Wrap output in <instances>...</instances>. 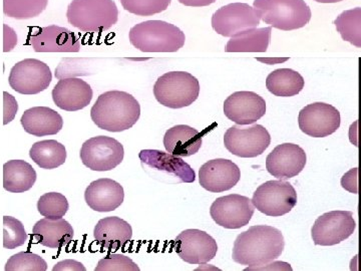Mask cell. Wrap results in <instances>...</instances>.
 Here are the masks:
<instances>
[{
  "mask_svg": "<svg viewBox=\"0 0 361 271\" xmlns=\"http://www.w3.org/2000/svg\"><path fill=\"white\" fill-rule=\"evenodd\" d=\"M283 234L269 225L252 226L237 236L232 258L241 265L262 266L281 256L284 251Z\"/></svg>",
  "mask_w": 361,
  "mask_h": 271,
  "instance_id": "obj_1",
  "label": "cell"
},
{
  "mask_svg": "<svg viewBox=\"0 0 361 271\" xmlns=\"http://www.w3.org/2000/svg\"><path fill=\"white\" fill-rule=\"evenodd\" d=\"M141 116L139 102L129 92L110 90L97 97L90 110V118L99 129L123 132L134 127Z\"/></svg>",
  "mask_w": 361,
  "mask_h": 271,
  "instance_id": "obj_2",
  "label": "cell"
},
{
  "mask_svg": "<svg viewBox=\"0 0 361 271\" xmlns=\"http://www.w3.org/2000/svg\"><path fill=\"white\" fill-rule=\"evenodd\" d=\"M130 42L142 52H177L186 42L177 26L163 20H147L130 28Z\"/></svg>",
  "mask_w": 361,
  "mask_h": 271,
  "instance_id": "obj_3",
  "label": "cell"
},
{
  "mask_svg": "<svg viewBox=\"0 0 361 271\" xmlns=\"http://www.w3.org/2000/svg\"><path fill=\"white\" fill-rule=\"evenodd\" d=\"M66 18L82 32H104L118 23V9L114 0H73Z\"/></svg>",
  "mask_w": 361,
  "mask_h": 271,
  "instance_id": "obj_4",
  "label": "cell"
},
{
  "mask_svg": "<svg viewBox=\"0 0 361 271\" xmlns=\"http://www.w3.org/2000/svg\"><path fill=\"white\" fill-rule=\"evenodd\" d=\"M253 6L265 23L284 32L304 28L312 16L304 0H254Z\"/></svg>",
  "mask_w": 361,
  "mask_h": 271,
  "instance_id": "obj_5",
  "label": "cell"
},
{
  "mask_svg": "<svg viewBox=\"0 0 361 271\" xmlns=\"http://www.w3.org/2000/svg\"><path fill=\"white\" fill-rule=\"evenodd\" d=\"M154 95L164 107L182 109L197 101L200 95V84L190 73L170 71L157 80Z\"/></svg>",
  "mask_w": 361,
  "mask_h": 271,
  "instance_id": "obj_6",
  "label": "cell"
},
{
  "mask_svg": "<svg viewBox=\"0 0 361 271\" xmlns=\"http://www.w3.org/2000/svg\"><path fill=\"white\" fill-rule=\"evenodd\" d=\"M251 201L261 213L280 217L297 205L296 190L286 181H267L256 189Z\"/></svg>",
  "mask_w": 361,
  "mask_h": 271,
  "instance_id": "obj_7",
  "label": "cell"
},
{
  "mask_svg": "<svg viewBox=\"0 0 361 271\" xmlns=\"http://www.w3.org/2000/svg\"><path fill=\"white\" fill-rule=\"evenodd\" d=\"M142 168L152 177L161 175L169 182L193 183L196 174L189 164L180 157L160 151V150H142L139 154Z\"/></svg>",
  "mask_w": 361,
  "mask_h": 271,
  "instance_id": "obj_8",
  "label": "cell"
},
{
  "mask_svg": "<svg viewBox=\"0 0 361 271\" xmlns=\"http://www.w3.org/2000/svg\"><path fill=\"white\" fill-rule=\"evenodd\" d=\"M80 156L85 167L97 172H106L122 163L125 150L118 140L108 136H97L82 144Z\"/></svg>",
  "mask_w": 361,
  "mask_h": 271,
  "instance_id": "obj_9",
  "label": "cell"
},
{
  "mask_svg": "<svg viewBox=\"0 0 361 271\" xmlns=\"http://www.w3.org/2000/svg\"><path fill=\"white\" fill-rule=\"evenodd\" d=\"M356 228L350 211H330L316 219L311 229L315 246H334L353 234Z\"/></svg>",
  "mask_w": 361,
  "mask_h": 271,
  "instance_id": "obj_10",
  "label": "cell"
},
{
  "mask_svg": "<svg viewBox=\"0 0 361 271\" xmlns=\"http://www.w3.org/2000/svg\"><path fill=\"white\" fill-rule=\"evenodd\" d=\"M52 80L49 66L35 59H26L11 68L8 83L21 95H37L49 89Z\"/></svg>",
  "mask_w": 361,
  "mask_h": 271,
  "instance_id": "obj_11",
  "label": "cell"
},
{
  "mask_svg": "<svg viewBox=\"0 0 361 271\" xmlns=\"http://www.w3.org/2000/svg\"><path fill=\"white\" fill-rule=\"evenodd\" d=\"M269 132L263 126L254 125L246 129L233 126L226 131L225 148L240 158H256L270 146Z\"/></svg>",
  "mask_w": 361,
  "mask_h": 271,
  "instance_id": "obj_12",
  "label": "cell"
},
{
  "mask_svg": "<svg viewBox=\"0 0 361 271\" xmlns=\"http://www.w3.org/2000/svg\"><path fill=\"white\" fill-rule=\"evenodd\" d=\"M261 16L257 9L247 4H230L221 7L212 16V28L218 35L231 37L250 28H258Z\"/></svg>",
  "mask_w": 361,
  "mask_h": 271,
  "instance_id": "obj_13",
  "label": "cell"
},
{
  "mask_svg": "<svg viewBox=\"0 0 361 271\" xmlns=\"http://www.w3.org/2000/svg\"><path fill=\"white\" fill-rule=\"evenodd\" d=\"M255 212V206L248 197L230 194L213 202L210 214L218 225L226 229H239L248 225Z\"/></svg>",
  "mask_w": 361,
  "mask_h": 271,
  "instance_id": "obj_14",
  "label": "cell"
},
{
  "mask_svg": "<svg viewBox=\"0 0 361 271\" xmlns=\"http://www.w3.org/2000/svg\"><path fill=\"white\" fill-rule=\"evenodd\" d=\"M174 251L185 263L206 265L216 258L218 246L208 233L200 229H187L176 237Z\"/></svg>",
  "mask_w": 361,
  "mask_h": 271,
  "instance_id": "obj_15",
  "label": "cell"
},
{
  "mask_svg": "<svg viewBox=\"0 0 361 271\" xmlns=\"http://www.w3.org/2000/svg\"><path fill=\"white\" fill-rule=\"evenodd\" d=\"M298 124L304 134L310 137H329L341 127V113L331 104L317 102L300 111Z\"/></svg>",
  "mask_w": 361,
  "mask_h": 271,
  "instance_id": "obj_16",
  "label": "cell"
},
{
  "mask_svg": "<svg viewBox=\"0 0 361 271\" xmlns=\"http://www.w3.org/2000/svg\"><path fill=\"white\" fill-rule=\"evenodd\" d=\"M28 42L35 52H78L80 49L78 35L58 25L30 28Z\"/></svg>",
  "mask_w": 361,
  "mask_h": 271,
  "instance_id": "obj_17",
  "label": "cell"
},
{
  "mask_svg": "<svg viewBox=\"0 0 361 271\" xmlns=\"http://www.w3.org/2000/svg\"><path fill=\"white\" fill-rule=\"evenodd\" d=\"M305 151L300 146L292 143L278 145L266 158L268 173L278 179L296 177L305 168Z\"/></svg>",
  "mask_w": 361,
  "mask_h": 271,
  "instance_id": "obj_18",
  "label": "cell"
},
{
  "mask_svg": "<svg viewBox=\"0 0 361 271\" xmlns=\"http://www.w3.org/2000/svg\"><path fill=\"white\" fill-rule=\"evenodd\" d=\"M241 171L236 164L227 159H214L204 164L199 171V182L212 193L229 191L238 184Z\"/></svg>",
  "mask_w": 361,
  "mask_h": 271,
  "instance_id": "obj_19",
  "label": "cell"
},
{
  "mask_svg": "<svg viewBox=\"0 0 361 271\" xmlns=\"http://www.w3.org/2000/svg\"><path fill=\"white\" fill-rule=\"evenodd\" d=\"M224 114L237 125H251L266 114V102L254 92H236L226 99Z\"/></svg>",
  "mask_w": 361,
  "mask_h": 271,
  "instance_id": "obj_20",
  "label": "cell"
},
{
  "mask_svg": "<svg viewBox=\"0 0 361 271\" xmlns=\"http://www.w3.org/2000/svg\"><path fill=\"white\" fill-rule=\"evenodd\" d=\"M52 100L56 107L66 112L87 108L94 97L92 87L80 78L59 80L52 90Z\"/></svg>",
  "mask_w": 361,
  "mask_h": 271,
  "instance_id": "obj_21",
  "label": "cell"
},
{
  "mask_svg": "<svg viewBox=\"0 0 361 271\" xmlns=\"http://www.w3.org/2000/svg\"><path fill=\"white\" fill-rule=\"evenodd\" d=\"M125 192L120 183L101 178L90 183L85 192V203L97 212H111L122 205Z\"/></svg>",
  "mask_w": 361,
  "mask_h": 271,
  "instance_id": "obj_22",
  "label": "cell"
},
{
  "mask_svg": "<svg viewBox=\"0 0 361 271\" xmlns=\"http://www.w3.org/2000/svg\"><path fill=\"white\" fill-rule=\"evenodd\" d=\"M94 237L102 248L116 251L125 247L133 237V228L129 222L118 217L103 218L94 229Z\"/></svg>",
  "mask_w": 361,
  "mask_h": 271,
  "instance_id": "obj_23",
  "label": "cell"
},
{
  "mask_svg": "<svg viewBox=\"0 0 361 271\" xmlns=\"http://www.w3.org/2000/svg\"><path fill=\"white\" fill-rule=\"evenodd\" d=\"M73 234V226L63 218H44L37 221L32 228V236L37 243L51 249H61L70 244Z\"/></svg>",
  "mask_w": 361,
  "mask_h": 271,
  "instance_id": "obj_24",
  "label": "cell"
},
{
  "mask_svg": "<svg viewBox=\"0 0 361 271\" xmlns=\"http://www.w3.org/2000/svg\"><path fill=\"white\" fill-rule=\"evenodd\" d=\"M21 126L35 137L56 135L63 127V116L47 107H35L26 110L20 119Z\"/></svg>",
  "mask_w": 361,
  "mask_h": 271,
  "instance_id": "obj_25",
  "label": "cell"
},
{
  "mask_svg": "<svg viewBox=\"0 0 361 271\" xmlns=\"http://www.w3.org/2000/svg\"><path fill=\"white\" fill-rule=\"evenodd\" d=\"M203 144L202 134L195 128L177 125L164 136L166 151L177 157H190L198 153Z\"/></svg>",
  "mask_w": 361,
  "mask_h": 271,
  "instance_id": "obj_26",
  "label": "cell"
},
{
  "mask_svg": "<svg viewBox=\"0 0 361 271\" xmlns=\"http://www.w3.org/2000/svg\"><path fill=\"white\" fill-rule=\"evenodd\" d=\"M37 172L30 163L11 160L4 165V188L11 193H23L37 182Z\"/></svg>",
  "mask_w": 361,
  "mask_h": 271,
  "instance_id": "obj_27",
  "label": "cell"
},
{
  "mask_svg": "<svg viewBox=\"0 0 361 271\" xmlns=\"http://www.w3.org/2000/svg\"><path fill=\"white\" fill-rule=\"evenodd\" d=\"M272 28H250L233 35L226 52H266L269 47Z\"/></svg>",
  "mask_w": 361,
  "mask_h": 271,
  "instance_id": "obj_28",
  "label": "cell"
},
{
  "mask_svg": "<svg viewBox=\"0 0 361 271\" xmlns=\"http://www.w3.org/2000/svg\"><path fill=\"white\" fill-rule=\"evenodd\" d=\"M304 85L302 76L291 68H278L266 78V88L276 97L296 96L304 89Z\"/></svg>",
  "mask_w": 361,
  "mask_h": 271,
  "instance_id": "obj_29",
  "label": "cell"
},
{
  "mask_svg": "<svg viewBox=\"0 0 361 271\" xmlns=\"http://www.w3.org/2000/svg\"><path fill=\"white\" fill-rule=\"evenodd\" d=\"M66 150L56 140H44L35 143L30 151V157L39 167L52 170L63 165L66 160Z\"/></svg>",
  "mask_w": 361,
  "mask_h": 271,
  "instance_id": "obj_30",
  "label": "cell"
},
{
  "mask_svg": "<svg viewBox=\"0 0 361 271\" xmlns=\"http://www.w3.org/2000/svg\"><path fill=\"white\" fill-rule=\"evenodd\" d=\"M337 32L341 33L342 40L350 42L356 47H361V8L343 11L334 20Z\"/></svg>",
  "mask_w": 361,
  "mask_h": 271,
  "instance_id": "obj_31",
  "label": "cell"
},
{
  "mask_svg": "<svg viewBox=\"0 0 361 271\" xmlns=\"http://www.w3.org/2000/svg\"><path fill=\"white\" fill-rule=\"evenodd\" d=\"M49 0H4V13L16 20H32L40 16Z\"/></svg>",
  "mask_w": 361,
  "mask_h": 271,
  "instance_id": "obj_32",
  "label": "cell"
},
{
  "mask_svg": "<svg viewBox=\"0 0 361 271\" xmlns=\"http://www.w3.org/2000/svg\"><path fill=\"white\" fill-rule=\"evenodd\" d=\"M68 199L58 192L45 193L37 201V210L40 215L49 219L63 218L68 211Z\"/></svg>",
  "mask_w": 361,
  "mask_h": 271,
  "instance_id": "obj_33",
  "label": "cell"
},
{
  "mask_svg": "<svg viewBox=\"0 0 361 271\" xmlns=\"http://www.w3.org/2000/svg\"><path fill=\"white\" fill-rule=\"evenodd\" d=\"M6 271H45L47 263L42 256L30 251L14 254L7 260Z\"/></svg>",
  "mask_w": 361,
  "mask_h": 271,
  "instance_id": "obj_34",
  "label": "cell"
},
{
  "mask_svg": "<svg viewBox=\"0 0 361 271\" xmlns=\"http://www.w3.org/2000/svg\"><path fill=\"white\" fill-rule=\"evenodd\" d=\"M125 11L137 16H151L167 11L172 0H120Z\"/></svg>",
  "mask_w": 361,
  "mask_h": 271,
  "instance_id": "obj_35",
  "label": "cell"
},
{
  "mask_svg": "<svg viewBox=\"0 0 361 271\" xmlns=\"http://www.w3.org/2000/svg\"><path fill=\"white\" fill-rule=\"evenodd\" d=\"M28 235L25 229V226L20 220L11 216L4 217V247L6 249L18 248L25 246L27 241Z\"/></svg>",
  "mask_w": 361,
  "mask_h": 271,
  "instance_id": "obj_36",
  "label": "cell"
},
{
  "mask_svg": "<svg viewBox=\"0 0 361 271\" xmlns=\"http://www.w3.org/2000/svg\"><path fill=\"white\" fill-rule=\"evenodd\" d=\"M94 271H140V267L128 256L109 254L99 261Z\"/></svg>",
  "mask_w": 361,
  "mask_h": 271,
  "instance_id": "obj_37",
  "label": "cell"
},
{
  "mask_svg": "<svg viewBox=\"0 0 361 271\" xmlns=\"http://www.w3.org/2000/svg\"><path fill=\"white\" fill-rule=\"evenodd\" d=\"M18 111V104L16 97L7 92H4V125L13 121Z\"/></svg>",
  "mask_w": 361,
  "mask_h": 271,
  "instance_id": "obj_38",
  "label": "cell"
},
{
  "mask_svg": "<svg viewBox=\"0 0 361 271\" xmlns=\"http://www.w3.org/2000/svg\"><path fill=\"white\" fill-rule=\"evenodd\" d=\"M18 44V35L13 28L7 25H4V52L13 51Z\"/></svg>",
  "mask_w": 361,
  "mask_h": 271,
  "instance_id": "obj_39",
  "label": "cell"
},
{
  "mask_svg": "<svg viewBox=\"0 0 361 271\" xmlns=\"http://www.w3.org/2000/svg\"><path fill=\"white\" fill-rule=\"evenodd\" d=\"M54 271H85V267L82 263H78V261L68 260L61 261L58 265L54 266L52 268Z\"/></svg>",
  "mask_w": 361,
  "mask_h": 271,
  "instance_id": "obj_40",
  "label": "cell"
},
{
  "mask_svg": "<svg viewBox=\"0 0 361 271\" xmlns=\"http://www.w3.org/2000/svg\"><path fill=\"white\" fill-rule=\"evenodd\" d=\"M178 1L186 6L203 7L215 4L217 0H178Z\"/></svg>",
  "mask_w": 361,
  "mask_h": 271,
  "instance_id": "obj_41",
  "label": "cell"
},
{
  "mask_svg": "<svg viewBox=\"0 0 361 271\" xmlns=\"http://www.w3.org/2000/svg\"><path fill=\"white\" fill-rule=\"evenodd\" d=\"M319 4H337V2L343 1V0H314Z\"/></svg>",
  "mask_w": 361,
  "mask_h": 271,
  "instance_id": "obj_42",
  "label": "cell"
}]
</instances>
